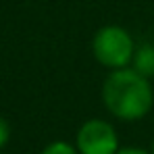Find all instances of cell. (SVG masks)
<instances>
[{
  "label": "cell",
  "mask_w": 154,
  "mask_h": 154,
  "mask_svg": "<svg viewBox=\"0 0 154 154\" xmlns=\"http://www.w3.org/2000/svg\"><path fill=\"white\" fill-rule=\"evenodd\" d=\"M135 40L125 27L119 25H104L94 33L92 40V52L94 58L106 67V69H123L131 67L133 52H135Z\"/></svg>",
  "instance_id": "obj_2"
},
{
  "label": "cell",
  "mask_w": 154,
  "mask_h": 154,
  "mask_svg": "<svg viewBox=\"0 0 154 154\" xmlns=\"http://www.w3.org/2000/svg\"><path fill=\"white\" fill-rule=\"evenodd\" d=\"M75 148L79 150V154H117L121 144L117 129L108 121L88 119L77 129Z\"/></svg>",
  "instance_id": "obj_3"
},
{
  "label": "cell",
  "mask_w": 154,
  "mask_h": 154,
  "mask_svg": "<svg viewBox=\"0 0 154 154\" xmlns=\"http://www.w3.org/2000/svg\"><path fill=\"white\" fill-rule=\"evenodd\" d=\"M117 154H152L150 150H144V148H133V146H127V148H119Z\"/></svg>",
  "instance_id": "obj_7"
},
{
  "label": "cell",
  "mask_w": 154,
  "mask_h": 154,
  "mask_svg": "<svg viewBox=\"0 0 154 154\" xmlns=\"http://www.w3.org/2000/svg\"><path fill=\"white\" fill-rule=\"evenodd\" d=\"M0 154H6V152H0Z\"/></svg>",
  "instance_id": "obj_9"
},
{
  "label": "cell",
  "mask_w": 154,
  "mask_h": 154,
  "mask_svg": "<svg viewBox=\"0 0 154 154\" xmlns=\"http://www.w3.org/2000/svg\"><path fill=\"white\" fill-rule=\"evenodd\" d=\"M8 140H11V125H8V121L0 115V152L6 148Z\"/></svg>",
  "instance_id": "obj_6"
},
{
  "label": "cell",
  "mask_w": 154,
  "mask_h": 154,
  "mask_svg": "<svg viewBox=\"0 0 154 154\" xmlns=\"http://www.w3.org/2000/svg\"><path fill=\"white\" fill-rule=\"evenodd\" d=\"M131 67L142 73L144 77H154V44L150 42H144V44H137L135 52H133V60H131Z\"/></svg>",
  "instance_id": "obj_4"
},
{
  "label": "cell",
  "mask_w": 154,
  "mask_h": 154,
  "mask_svg": "<svg viewBox=\"0 0 154 154\" xmlns=\"http://www.w3.org/2000/svg\"><path fill=\"white\" fill-rule=\"evenodd\" d=\"M42 154H79V150L75 148V144H69L65 140H56V142H50Z\"/></svg>",
  "instance_id": "obj_5"
},
{
  "label": "cell",
  "mask_w": 154,
  "mask_h": 154,
  "mask_svg": "<svg viewBox=\"0 0 154 154\" xmlns=\"http://www.w3.org/2000/svg\"><path fill=\"white\" fill-rule=\"evenodd\" d=\"M150 152H152V154H154V142H152V148H150Z\"/></svg>",
  "instance_id": "obj_8"
},
{
  "label": "cell",
  "mask_w": 154,
  "mask_h": 154,
  "mask_svg": "<svg viewBox=\"0 0 154 154\" xmlns=\"http://www.w3.org/2000/svg\"><path fill=\"white\" fill-rule=\"evenodd\" d=\"M104 108L119 121H140L154 104V90L150 79L137 73L133 67L112 69L102 83Z\"/></svg>",
  "instance_id": "obj_1"
}]
</instances>
